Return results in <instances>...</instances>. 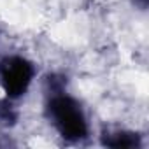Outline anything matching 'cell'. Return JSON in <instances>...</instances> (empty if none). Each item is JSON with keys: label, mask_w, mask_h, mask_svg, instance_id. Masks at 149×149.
Returning a JSON list of instances; mask_svg holds the SVG:
<instances>
[{"label": "cell", "mask_w": 149, "mask_h": 149, "mask_svg": "<svg viewBox=\"0 0 149 149\" xmlns=\"http://www.w3.org/2000/svg\"><path fill=\"white\" fill-rule=\"evenodd\" d=\"M104 144L114 149H132V147H137L140 140H139V135L133 132L118 130V132H111L104 135Z\"/></svg>", "instance_id": "3957f363"}, {"label": "cell", "mask_w": 149, "mask_h": 149, "mask_svg": "<svg viewBox=\"0 0 149 149\" xmlns=\"http://www.w3.org/2000/svg\"><path fill=\"white\" fill-rule=\"evenodd\" d=\"M47 116L60 137L68 142H81L90 133L88 118L81 104L63 90L51 93L47 102Z\"/></svg>", "instance_id": "6da1fadb"}, {"label": "cell", "mask_w": 149, "mask_h": 149, "mask_svg": "<svg viewBox=\"0 0 149 149\" xmlns=\"http://www.w3.org/2000/svg\"><path fill=\"white\" fill-rule=\"evenodd\" d=\"M133 4H135L137 7H140V9H146V6H147V0H133Z\"/></svg>", "instance_id": "277c9868"}, {"label": "cell", "mask_w": 149, "mask_h": 149, "mask_svg": "<svg viewBox=\"0 0 149 149\" xmlns=\"http://www.w3.org/2000/svg\"><path fill=\"white\" fill-rule=\"evenodd\" d=\"M35 77L33 63L19 54L6 56L0 61V86L9 100L21 98Z\"/></svg>", "instance_id": "7a4b0ae2"}]
</instances>
